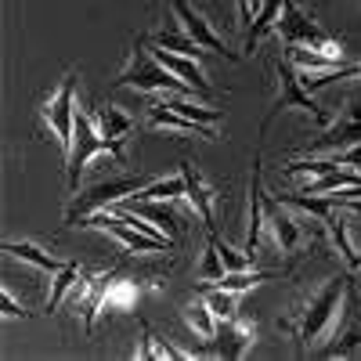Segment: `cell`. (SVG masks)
<instances>
[{
	"label": "cell",
	"mask_w": 361,
	"mask_h": 361,
	"mask_svg": "<svg viewBox=\"0 0 361 361\" xmlns=\"http://www.w3.org/2000/svg\"><path fill=\"white\" fill-rule=\"evenodd\" d=\"M224 329L217 333V340H214V354L217 357H231V361H238V357H246L253 347H257V322L253 318H231V322H221Z\"/></svg>",
	"instance_id": "obj_11"
},
{
	"label": "cell",
	"mask_w": 361,
	"mask_h": 361,
	"mask_svg": "<svg viewBox=\"0 0 361 361\" xmlns=\"http://www.w3.org/2000/svg\"><path fill=\"white\" fill-rule=\"evenodd\" d=\"M275 279H279V271H253V267H246V271H224V279L209 282V286H224V289H235V293H250L253 286L275 282Z\"/></svg>",
	"instance_id": "obj_27"
},
{
	"label": "cell",
	"mask_w": 361,
	"mask_h": 361,
	"mask_svg": "<svg viewBox=\"0 0 361 361\" xmlns=\"http://www.w3.org/2000/svg\"><path fill=\"white\" fill-rule=\"evenodd\" d=\"M260 206H264V192H260V159H257L253 177H250V228H246V253L250 257L260 243V228L267 224V221H260Z\"/></svg>",
	"instance_id": "obj_25"
},
{
	"label": "cell",
	"mask_w": 361,
	"mask_h": 361,
	"mask_svg": "<svg viewBox=\"0 0 361 361\" xmlns=\"http://www.w3.org/2000/svg\"><path fill=\"white\" fill-rule=\"evenodd\" d=\"M116 87H134V90H159V94H195V90L173 76L156 54H145V37L134 40V51L127 58V69L116 76Z\"/></svg>",
	"instance_id": "obj_3"
},
{
	"label": "cell",
	"mask_w": 361,
	"mask_h": 361,
	"mask_svg": "<svg viewBox=\"0 0 361 361\" xmlns=\"http://www.w3.org/2000/svg\"><path fill=\"white\" fill-rule=\"evenodd\" d=\"M148 180H152V177H109V180H98V185H90L83 192H73L62 221L66 224H83L90 214H98V209H112L119 202L134 199Z\"/></svg>",
	"instance_id": "obj_2"
},
{
	"label": "cell",
	"mask_w": 361,
	"mask_h": 361,
	"mask_svg": "<svg viewBox=\"0 0 361 361\" xmlns=\"http://www.w3.org/2000/svg\"><path fill=\"white\" fill-rule=\"evenodd\" d=\"M325 231H329V238H333V246H336V253L347 260V267L350 271H361V253L354 250V243H350V235H347V221L336 214V209H333V214H329L325 217Z\"/></svg>",
	"instance_id": "obj_24"
},
{
	"label": "cell",
	"mask_w": 361,
	"mask_h": 361,
	"mask_svg": "<svg viewBox=\"0 0 361 361\" xmlns=\"http://www.w3.org/2000/svg\"><path fill=\"white\" fill-rule=\"evenodd\" d=\"M350 145H361V94L350 98V105L340 109L336 119H329L325 130L304 145L307 156H325V152H343Z\"/></svg>",
	"instance_id": "obj_9"
},
{
	"label": "cell",
	"mask_w": 361,
	"mask_h": 361,
	"mask_svg": "<svg viewBox=\"0 0 361 361\" xmlns=\"http://www.w3.org/2000/svg\"><path fill=\"white\" fill-rule=\"evenodd\" d=\"M347 289H350V279L347 275H333L322 289L307 293L289 314L279 318V329L289 333V340L296 343V354H314L318 350V340H325V333L340 318Z\"/></svg>",
	"instance_id": "obj_1"
},
{
	"label": "cell",
	"mask_w": 361,
	"mask_h": 361,
	"mask_svg": "<svg viewBox=\"0 0 361 361\" xmlns=\"http://www.w3.org/2000/svg\"><path fill=\"white\" fill-rule=\"evenodd\" d=\"M173 15H177V22H180V33H188L202 51H214V54H231L228 51V44L214 33V25H209L206 22V15L202 11H195L192 4H188V0H173Z\"/></svg>",
	"instance_id": "obj_12"
},
{
	"label": "cell",
	"mask_w": 361,
	"mask_h": 361,
	"mask_svg": "<svg viewBox=\"0 0 361 361\" xmlns=\"http://www.w3.org/2000/svg\"><path fill=\"white\" fill-rule=\"evenodd\" d=\"M282 4H286V0H264V8L257 11V22L250 25V33H246V54L257 51V40L267 33V29H275V18H279Z\"/></svg>",
	"instance_id": "obj_29"
},
{
	"label": "cell",
	"mask_w": 361,
	"mask_h": 361,
	"mask_svg": "<svg viewBox=\"0 0 361 361\" xmlns=\"http://www.w3.org/2000/svg\"><path fill=\"white\" fill-rule=\"evenodd\" d=\"M275 83H279V94H275V102H271V109H267V116H264V123H260V137L271 130L275 116L286 112V109H300V112H307L311 119H318V123H325L322 105L311 98V90L304 87V80H300V69L289 62V58H279V62H275Z\"/></svg>",
	"instance_id": "obj_6"
},
{
	"label": "cell",
	"mask_w": 361,
	"mask_h": 361,
	"mask_svg": "<svg viewBox=\"0 0 361 361\" xmlns=\"http://www.w3.org/2000/svg\"><path fill=\"white\" fill-rule=\"evenodd\" d=\"M336 159H340L343 166H354V170H361V145H350V148H343V152H336Z\"/></svg>",
	"instance_id": "obj_34"
},
{
	"label": "cell",
	"mask_w": 361,
	"mask_h": 361,
	"mask_svg": "<svg viewBox=\"0 0 361 361\" xmlns=\"http://www.w3.org/2000/svg\"><path fill=\"white\" fill-rule=\"evenodd\" d=\"M156 58H159V62L173 73V76H180V80H185L192 90H195V94H209V90H214V83H209V76L202 73V66L195 62V58H188V54H177V51H166V47H159L156 44V51H152Z\"/></svg>",
	"instance_id": "obj_14"
},
{
	"label": "cell",
	"mask_w": 361,
	"mask_h": 361,
	"mask_svg": "<svg viewBox=\"0 0 361 361\" xmlns=\"http://www.w3.org/2000/svg\"><path fill=\"white\" fill-rule=\"evenodd\" d=\"M224 260H221V253H217V246L209 243L206 250H202V264H199V282H217V279H224Z\"/></svg>",
	"instance_id": "obj_31"
},
{
	"label": "cell",
	"mask_w": 361,
	"mask_h": 361,
	"mask_svg": "<svg viewBox=\"0 0 361 361\" xmlns=\"http://www.w3.org/2000/svg\"><path fill=\"white\" fill-rule=\"evenodd\" d=\"M264 206H267V235H271V243H275L282 253H296L300 250V243H304V231H300V224H296V217L293 214H286V202H279V199H264Z\"/></svg>",
	"instance_id": "obj_13"
},
{
	"label": "cell",
	"mask_w": 361,
	"mask_h": 361,
	"mask_svg": "<svg viewBox=\"0 0 361 361\" xmlns=\"http://www.w3.org/2000/svg\"><path fill=\"white\" fill-rule=\"evenodd\" d=\"M76 73L69 69L62 80H58V87L47 94V102L40 105V119H44V127L54 134L58 148L62 152H69V141H73V130H76Z\"/></svg>",
	"instance_id": "obj_7"
},
{
	"label": "cell",
	"mask_w": 361,
	"mask_h": 361,
	"mask_svg": "<svg viewBox=\"0 0 361 361\" xmlns=\"http://www.w3.org/2000/svg\"><path fill=\"white\" fill-rule=\"evenodd\" d=\"M185 195H188V180H185V170H180V173L152 177L134 199L137 202H163V199H185Z\"/></svg>",
	"instance_id": "obj_19"
},
{
	"label": "cell",
	"mask_w": 361,
	"mask_h": 361,
	"mask_svg": "<svg viewBox=\"0 0 361 361\" xmlns=\"http://www.w3.org/2000/svg\"><path fill=\"white\" fill-rule=\"evenodd\" d=\"M180 318H185V325L192 329V333H195L202 343H214L217 333H221V318L214 314V307L206 304V296L188 300V304L180 307Z\"/></svg>",
	"instance_id": "obj_16"
},
{
	"label": "cell",
	"mask_w": 361,
	"mask_h": 361,
	"mask_svg": "<svg viewBox=\"0 0 361 361\" xmlns=\"http://www.w3.org/2000/svg\"><path fill=\"white\" fill-rule=\"evenodd\" d=\"M83 228L105 231L109 238H116V243L123 246V250H130V253H166V250L173 246L170 238H156V235H148V231L127 224L123 217L116 214V209H98V214H90V217L83 221Z\"/></svg>",
	"instance_id": "obj_8"
},
{
	"label": "cell",
	"mask_w": 361,
	"mask_h": 361,
	"mask_svg": "<svg viewBox=\"0 0 361 361\" xmlns=\"http://www.w3.org/2000/svg\"><path fill=\"white\" fill-rule=\"evenodd\" d=\"M148 127H152V130H177V134H195V137L217 141V127H202V123H195V119L166 109L163 102H156L152 109H148Z\"/></svg>",
	"instance_id": "obj_15"
},
{
	"label": "cell",
	"mask_w": 361,
	"mask_h": 361,
	"mask_svg": "<svg viewBox=\"0 0 361 361\" xmlns=\"http://www.w3.org/2000/svg\"><path fill=\"white\" fill-rule=\"evenodd\" d=\"M202 296H206V304L214 307V314H217L221 322H231V318H238V304H243V293L224 289V286H209Z\"/></svg>",
	"instance_id": "obj_28"
},
{
	"label": "cell",
	"mask_w": 361,
	"mask_h": 361,
	"mask_svg": "<svg viewBox=\"0 0 361 361\" xmlns=\"http://www.w3.org/2000/svg\"><path fill=\"white\" fill-rule=\"evenodd\" d=\"M137 296H141V289H137L134 279H119V275H112V282L105 286V296H102L98 318H102V314H112V311H119V314L134 311V307H137Z\"/></svg>",
	"instance_id": "obj_18"
},
{
	"label": "cell",
	"mask_w": 361,
	"mask_h": 361,
	"mask_svg": "<svg viewBox=\"0 0 361 361\" xmlns=\"http://www.w3.org/2000/svg\"><path fill=\"white\" fill-rule=\"evenodd\" d=\"M275 33L282 37L286 47H311V51H318L325 58H333V62H343V44L329 37L318 22H311L293 0L282 4V11L275 18Z\"/></svg>",
	"instance_id": "obj_5"
},
{
	"label": "cell",
	"mask_w": 361,
	"mask_h": 361,
	"mask_svg": "<svg viewBox=\"0 0 361 361\" xmlns=\"http://www.w3.org/2000/svg\"><path fill=\"white\" fill-rule=\"evenodd\" d=\"M134 357H202V350H180V347L166 343L163 336H156V333H148V329H145Z\"/></svg>",
	"instance_id": "obj_26"
},
{
	"label": "cell",
	"mask_w": 361,
	"mask_h": 361,
	"mask_svg": "<svg viewBox=\"0 0 361 361\" xmlns=\"http://www.w3.org/2000/svg\"><path fill=\"white\" fill-rule=\"evenodd\" d=\"M235 4H238V18H243V25H253V0H235Z\"/></svg>",
	"instance_id": "obj_35"
},
{
	"label": "cell",
	"mask_w": 361,
	"mask_h": 361,
	"mask_svg": "<svg viewBox=\"0 0 361 361\" xmlns=\"http://www.w3.org/2000/svg\"><path fill=\"white\" fill-rule=\"evenodd\" d=\"M152 44H159V47H166V51H177V54H188V58H199V54H202V47H199L188 33H185V37H177V33H170V29L156 33Z\"/></svg>",
	"instance_id": "obj_30"
},
{
	"label": "cell",
	"mask_w": 361,
	"mask_h": 361,
	"mask_svg": "<svg viewBox=\"0 0 361 361\" xmlns=\"http://www.w3.org/2000/svg\"><path fill=\"white\" fill-rule=\"evenodd\" d=\"M0 314H4V318H25V314H29V311L18 304V300H15L11 286H4V289H0Z\"/></svg>",
	"instance_id": "obj_33"
},
{
	"label": "cell",
	"mask_w": 361,
	"mask_h": 361,
	"mask_svg": "<svg viewBox=\"0 0 361 361\" xmlns=\"http://www.w3.org/2000/svg\"><path fill=\"white\" fill-rule=\"evenodd\" d=\"M94 123H98V130H102V137L105 141H116V145H123V137L130 134V127H134V119L119 109V105H105V109H98L94 112Z\"/></svg>",
	"instance_id": "obj_22"
},
{
	"label": "cell",
	"mask_w": 361,
	"mask_h": 361,
	"mask_svg": "<svg viewBox=\"0 0 361 361\" xmlns=\"http://www.w3.org/2000/svg\"><path fill=\"white\" fill-rule=\"evenodd\" d=\"M130 209L145 214L152 224H159V228H163V235H170V238H173V214H170L166 206H156V202H137V206H130Z\"/></svg>",
	"instance_id": "obj_32"
},
{
	"label": "cell",
	"mask_w": 361,
	"mask_h": 361,
	"mask_svg": "<svg viewBox=\"0 0 361 361\" xmlns=\"http://www.w3.org/2000/svg\"><path fill=\"white\" fill-rule=\"evenodd\" d=\"M159 102H163L166 109L180 112V116L195 119V123H202V127H217V130H221V123H224V112H221V109L199 105V102H192V98H185V94H163Z\"/></svg>",
	"instance_id": "obj_20"
},
{
	"label": "cell",
	"mask_w": 361,
	"mask_h": 361,
	"mask_svg": "<svg viewBox=\"0 0 361 361\" xmlns=\"http://www.w3.org/2000/svg\"><path fill=\"white\" fill-rule=\"evenodd\" d=\"M354 350H361V296L350 286L347 296H343L340 318H336V333L329 336V343H322L314 354L318 357H343V354H354Z\"/></svg>",
	"instance_id": "obj_10"
},
{
	"label": "cell",
	"mask_w": 361,
	"mask_h": 361,
	"mask_svg": "<svg viewBox=\"0 0 361 361\" xmlns=\"http://www.w3.org/2000/svg\"><path fill=\"white\" fill-rule=\"evenodd\" d=\"M80 275H83V264H76V260H66V267L58 271V275H51V289H47V300H44V311L47 314H54L58 311V304L73 293V286L80 282Z\"/></svg>",
	"instance_id": "obj_21"
},
{
	"label": "cell",
	"mask_w": 361,
	"mask_h": 361,
	"mask_svg": "<svg viewBox=\"0 0 361 361\" xmlns=\"http://www.w3.org/2000/svg\"><path fill=\"white\" fill-rule=\"evenodd\" d=\"M4 253H8V257H15V260H25V264L40 267L44 275H58V271L66 267V260H58V257L44 253V250H40V246H33V243H4Z\"/></svg>",
	"instance_id": "obj_23"
},
{
	"label": "cell",
	"mask_w": 361,
	"mask_h": 361,
	"mask_svg": "<svg viewBox=\"0 0 361 361\" xmlns=\"http://www.w3.org/2000/svg\"><path fill=\"white\" fill-rule=\"evenodd\" d=\"M180 170H185V180H188V195H185V199L195 206V214L202 217L206 231L217 228V217H214V192H209V185L202 180L199 166H195V163H180Z\"/></svg>",
	"instance_id": "obj_17"
},
{
	"label": "cell",
	"mask_w": 361,
	"mask_h": 361,
	"mask_svg": "<svg viewBox=\"0 0 361 361\" xmlns=\"http://www.w3.org/2000/svg\"><path fill=\"white\" fill-rule=\"evenodd\" d=\"M98 152H109L116 159H123V145L116 141H105L94 116H90L87 109L76 112V130H73V141H69V152H66V180H69V192H80V180H83V170L90 166V159H94Z\"/></svg>",
	"instance_id": "obj_4"
}]
</instances>
